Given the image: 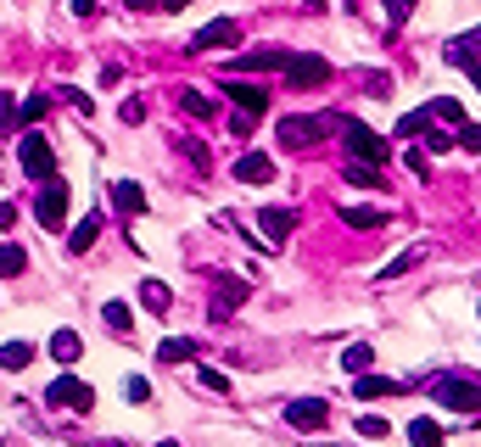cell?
Here are the masks:
<instances>
[{"label": "cell", "mask_w": 481, "mask_h": 447, "mask_svg": "<svg viewBox=\"0 0 481 447\" xmlns=\"http://www.w3.org/2000/svg\"><path fill=\"white\" fill-rule=\"evenodd\" d=\"M431 397L443 402L448 414H476L481 409V380L476 375H436L431 380Z\"/></svg>", "instance_id": "obj_1"}, {"label": "cell", "mask_w": 481, "mask_h": 447, "mask_svg": "<svg viewBox=\"0 0 481 447\" xmlns=\"http://www.w3.org/2000/svg\"><path fill=\"white\" fill-rule=\"evenodd\" d=\"M286 90H319V84L330 79V62L325 56H308V51H291V62H286Z\"/></svg>", "instance_id": "obj_2"}, {"label": "cell", "mask_w": 481, "mask_h": 447, "mask_svg": "<svg viewBox=\"0 0 481 447\" xmlns=\"http://www.w3.org/2000/svg\"><path fill=\"white\" fill-rule=\"evenodd\" d=\"M17 162H23L29 179H51V162H56V157H51V140L29 129L23 140H17Z\"/></svg>", "instance_id": "obj_3"}, {"label": "cell", "mask_w": 481, "mask_h": 447, "mask_svg": "<svg viewBox=\"0 0 481 447\" xmlns=\"http://www.w3.org/2000/svg\"><path fill=\"white\" fill-rule=\"evenodd\" d=\"M34 219L46 224V229H62V219H68V179H51L46 190H39V202H34Z\"/></svg>", "instance_id": "obj_4"}, {"label": "cell", "mask_w": 481, "mask_h": 447, "mask_svg": "<svg viewBox=\"0 0 481 447\" xmlns=\"http://www.w3.org/2000/svg\"><path fill=\"white\" fill-rule=\"evenodd\" d=\"M46 402H62V409H73V414H90V409H95V392L85 386V380L62 375V380H51V392H46Z\"/></svg>", "instance_id": "obj_5"}, {"label": "cell", "mask_w": 481, "mask_h": 447, "mask_svg": "<svg viewBox=\"0 0 481 447\" xmlns=\"http://www.w3.org/2000/svg\"><path fill=\"white\" fill-rule=\"evenodd\" d=\"M347 152L359 157V162H369V168H381L386 162V140L375 135V129H364V123H347Z\"/></svg>", "instance_id": "obj_6"}, {"label": "cell", "mask_w": 481, "mask_h": 447, "mask_svg": "<svg viewBox=\"0 0 481 447\" xmlns=\"http://www.w3.org/2000/svg\"><path fill=\"white\" fill-rule=\"evenodd\" d=\"M236 39H241V23H236V17H213L207 29H196L191 46H196V51H224V46H236Z\"/></svg>", "instance_id": "obj_7"}, {"label": "cell", "mask_w": 481, "mask_h": 447, "mask_svg": "<svg viewBox=\"0 0 481 447\" xmlns=\"http://www.w3.org/2000/svg\"><path fill=\"white\" fill-rule=\"evenodd\" d=\"M325 419H330V409H325V402H313V397L286 402V425H291V431H319Z\"/></svg>", "instance_id": "obj_8"}, {"label": "cell", "mask_w": 481, "mask_h": 447, "mask_svg": "<svg viewBox=\"0 0 481 447\" xmlns=\"http://www.w3.org/2000/svg\"><path fill=\"white\" fill-rule=\"evenodd\" d=\"M224 95L241 106V118H263V112H269V90H258V84H241V79H229V84H224Z\"/></svg>", "instance_id": "obj_9"}, {"label": "cell", "mask_w": 481, "mask_h": 447, "mask_svg": "<svg viewBox=\"0 0 481 447\" xmlns=\"http://www.w3.org/2000/svg\"><path fill=\"white\" fill-rule=\"evenodd\" d=\"M291 224H297V212H291V207H263V212H258V229H263V241H275V246L291 236Z\"/></svg>", "instance_id": "obj_10"}, {"label": "cell", "mask_w": 481, "mask_h": 447, "mask_svg": "<svg viewBox=\"0 0 481 447\" xmlns=\"http://www.w3.org/2000/svg\"><path fill=\"white\" fill-rule=\"evenodd\" d=\"M313 135H319V118H280V145H291V152L313 145Z\"/></svg>", "instance_id": "obj_11"}, {"label": "cell", "mask_w": 481, "mask_h": 447, "mask_svg": "<svg viewBox=\"0 0 481 447\" xmlns=\"http://www.w3.org/2000/svg\"><path fill=\"white\" fill-rule=\"evenodd\" d=\"M229 179H241V185H263V179H275V157H263V152H246L236 162V174Z\"/></svg>", "instance_id": "obj_12"}, {"label": "cell", "mask_w": 481, "mask_h": 447, "mask_svg": "<svg viewBox=\"0 0 481 447\" xmlns=\"http://www.w3.org/2000/svg\"><path fill=\"white\" fill-rule=\"evenodd\" d=\"M448 62H453V68H476V62H481V29L448 39Z\"/></svg>", "instance_id": "obj_13"}, {"label": "cell", "mask_w": 481, "mask_h": 447, "mask_svg": "<svg viewBox=\"0 0 481 447\" xmlns=\"http://www.w3.org/2000/svg\"><path fill=\"white\" fill-rule=\"evenodd\" d=\"M286 62H291V51H241L229 68L236 73H258V68H286Z\"/></svg>", "instance_id": "obj_14"}, {"label": "cell", "mask_w": 481, "mask_h": 447, "mask_svg": "<svg viewBox=\"0 0 481 447\" xmlns=\"http://www.w3.org/2000/svg\"><path fill=\"white\" fill-rule=\"evenodd\" d=\"M112 202H118L123 219H135V212H145V190H140L135 179H118V185H112Z\"/></svg>", "instance_id": "obj_15"}, {"label": "cell", "mask_w": 481, "mask_h": 447, "mask_svg": "<svg viewBox=\"0 0 481 447\" xmlns=\"http://www.w3.org/2000/svg\"><path fill=\"white\" fill-rule=\"evenodd\" d=\"M95 236H101V212H90V219H79V224H73L68 252H73V258H79V252H90V246H95Z\"/></svg>", "instance_id": "obj_16"}, {"label": "cell", "mask_w": 481, "mask_h": 447, "mask_svg": "<svg viewBox=\"0 0 481 447\" xmlns=\"http://www.w3.org/2000/svg\"><path fill=\"white\" fill-rule=\"evenodd\" d=\"M431 258V246H409V252H397V258L381 269V280H397V274H409V269H420Z\"/></svg>", "instance_id": "obj_17"}, {"label": "cell", "mask_w": 481, "mask_h": 447, "mask_svg": "<svg viewBox=\"0 0 481 447\" xmlns=\"http://www.w3.org/2000/svg\"><path fill=\"white\" fill-rule=\"evenodd\" d=\"M34 364V342H0V369H29Z\"/></svg>", "instance_id": "obj_18"}, {"label": "cell", "mask_w": 481, "mask_h": 447, "mask_svg": "<svg viewBox=\"0 0 481 447\" xmlns=\"http://www.w3.org/2000/svg\"><path fill=\"white\" fill-rule=\"evenodd\" d=\"M352 392H359V402H369V397H397L403 386H397V380H381V375H359V386H352Z\"/></svg>", "instance_id": "obj_19"}, {"label": "cell", "mask_w": 481, "mask_h": 447, "mask_svg": "<svg viewBox=\"0 0 481 447\" xmlns=\"http://www.w3.org/2000/svg\"><path fill=\"white\" fill-rule=\"evenodd\" d=\"M409 442L414 447H443V425L436 419H409Z\"/></svg>", "instance_id": "obj_20"}, {"label": "cell", "mask_w": 481, "mask_h": 447, "mask_svg": "<svg viewBox=\"0 0 481 447\" xmlns=\"http://www.w3.org/2000/svg\"><path fill=\"white\" fill-rule=\"evenodd\" d=\"M23 269H29V252L6 241V246H0V280H17V274H23Z\"/></svg>", "instance_id": "obj_21"}, {"label": "cell", "mask_w": 481, "mask_h": 447, "mask_svg": "<svg viewBox=\"0 0 481 447\" xmlns=\"http://www.w3.org/2000/svg\"><path fill=\"white\" fill-rule=\"evenodd\" d=\"M369 364H375V347H369V342H352V347L342 352V369H347V375H364Z\"/></svg>", "instance_id": "obj_22"}, {"label": "cell", "mask_w": 481, "mask_h": 447, "mask_svg": "<svg viewBox=\"0 0 481 447\" xmlns=\"http://www.w3.org/2000/svg\"><path fill=\"white\" fill-rule=\"evenodd\" d=\"M140 302L152 308V313H169V302H174V291L162 286V280H145V286H140Z\"/></svg>", "instance_id": "obj_23"}, {"label": "cell", "mask_w": 481, "mask_h": 447, "mask_svg": "<svg viewBox=\"0 0 481 447\" xmlns=\"http://www.w3.org/2000/svg\"><path fill=\"white\" fill-rule=\"evenodd\" d=\"M51 358H56V364H79V335L73 330H56L51 335Z\"/></svg>", "instance_id": "obj_24"}, {"label": "cell", "mask_w": 481, "mask_h": 447, "mask_svg": "<svg viewBox=\"0 0 481 447\" xmlns=\"http://www.w3.org/2000/svg\"><path fill=\"white\" fill-rule=\"evenodd\" d=\"M342 219H347L352 229H381V224H386V212H381V207H347Z\"/></svg>", "instance_id": "obj_25"}, {"label": "cell", "mask_w": 481, "mask_h": 447, "mask_svg": "<svg viewBox=\"0 0 481 447\" xmlns=\"http://www.w3.org/2000/svg\"><path fill=\"white\" fill-rule=\"evenodd\" d=\"M101 319H107V330H118V335H129V330H135V313L123 308V302H107V308H101Z\"/></svg>", "instance_id": "obj_26"}, {"label": "cell", "mask_w": 481, "mask_h": 447, "mask_svg": "<svg viewBox=\"0 0 481 447\" xmlns=\"http://www.w3.org/2000/svg\"><path fill=\"white\" fill-rule=\"evenodd\" d=\"M17 123H23V106H17L6 90H0V140H6V135L17 129Z\"/></svg>", "instance_id": "obj_27"}, {"label": "cell", "mask_w": 481, "mask_h": 447, "mask_svg": "<svg viewBox=\"0 0 481 447\" xmlns=\"http://www.w3.org/2000/svg\"><path fill=\"white\" fill-rule=\"evenodd\" d=\"M191 352H196V342H179V335H169V342L157 347V358H162V364H185Z\"/></svg>", "instance_id": "obj_28"}, {"label": "cell", "mask_w": 481, "mask_h": 447, "mask_svg": "<svg viewBox=\"0 0 481 447\" xmlns=\"http://www.w3.org/2000/svg\"><path fill=\"white\" fill-rule=\"evenodd\" d=\"M179 112H191V118H213V101L196 95V90H179Z\"/></svg>", "instance_id": "obj_29"}, {"label": "cell", "mask_w": 481, "mask_h": 447, "mask_svg": "<svg viewBox=\"0 0 481 447\" xmlns=\"http://www.w3.org/2000/svg\"><path fill=\"white\" fill-rule=\"evenodd\" d=\"M426 112H431L436 123H465V106H459V101H431Z\"/></svg>", "instance_id": "obj_30"}, {"label": "cell", "mask_w": 481, "mask_h": 447, "mask_svg": "<svg viewBox=\"0 0 481 447\" xmlns=\"http://www.w3.org/2000/svg\"><path fill=\"white\" fill-rule=\"evenodd\" d=\"M426 123H431V112H403V118H397V135H403V140H414V135L426 129Z\"/></svg>", "instance_id": "obj_31"}, {"label": "cell", "mask_w": 481, "mask_h": 447, "mask_svg": "<svg viewBox=\"0 0 481 447\" xmlns=\"http://www.w3.org/2000/svg\"><path fill=\"white\" fill-rule=\"evenodd\" d=\"M135 12H185L191 6V0H129Z\"/></svg>", "instance_id": "obj_32"}, {"label": "cell", "mask_w": 481, "mask_h": 447, "mask_svg": "<svg viewBox=\"0 0 481 447\" xmlns=\"http://www.w3.org/2000/svg\"><path fill=\"white\" fill-rule=\"evenodd\" d=\"M359 436L381 442V436H386V419H381V414H359Z\"/></svg>", "instance_id": "obj_33"}, {"label": "cell", "mask_w": 481, "mask_h": 447, "mask_svg": "<svg viewBox=\"0 0 481 447\" xmlns=\"http://www.w3.org/2000/svg\"><path fill=\"white\" fill-rule=\"evenodd\" d=\"M46 106H51L46 95H29V101H23V123H29V129H34L39 118H46Z\"/></svg>", "instance_id": "obj_34"}, {"label": "cell", "mask_w": 481, "mask_h": 447, "mask_svg": "<svg viewBox=\"0 0 481 447\" xmlns=\"http://www.w3.org/2000/svg\"><path fill=\"white\" fill-rule=\"evenodd\" d=\"M202 386H207V392H219V397H229V375H219V369H202Z\"/></svg>", "instance_id": "obj_35"}, {"label": "cell", "mask_w": 481, "mask_h": 447, "mask_svg": "<svg viewBox=\"0 0 481 447\" xmlns=\"http://www.w3.org/2000/svg\"><path fill=\"white\" fill-rule=\"evenodd\" d=\"M123 392H129V402H152V380H140V375H129V386H123Z\"/></svg>", "instance_id": "obj_36"}, {"label": "cell", "mask_w": 481, "mask_h": 447, "mask_svg": "<svg viewBox=\"0 0 481 447\" xmlns=\"http://www.w3.org/2000/svg\"><path fill=\"white\" fill-rule=\"evenodd\" d=\"M459 145H465V152H481V123H465V129H459Z\"/></svg>", "instance_id": "obj_37"}, {"label": "cell", "mask_w": 481, "mask_h": 447, "mask_svg": "<svg viewBox=\"0 0 481 447\" xmlns=\"http://www.w3.org/2000/svg\"><path fill=\"white\" fill-rule=\"evenodd\" d=\"M409 12H414V0H386V17H392V23H403Z\"/></svg>", "instance_id": "obj_38"}, {"label": "cell", "mask_w": 481, "mask_h": 447, "mask_svg": "<svg viewBox=\"0 0 481 447\" xmlns=\"http://www.w3.org/2000/svg\"><path fill=\"white\" fill-rule=\"evenodd\" d=\"M118 118H123V123H140V118H145V101H123Z\"/></svg>", "instance_id": "obj_39"}, {"label": "cell", "mask_w": 481, "mask_h": 447, "mask_svg": "<svg viewBox=\"0 0 481 447\" xmlns=\"http://www.w3.org/2000/svg\"><path fill=\"white\" fill-rule=\"evenodd\" d=\"M95 12V0H73V17H90Z\"/></svg>", "instance_id": "obj_40"}, {"label": "cell", "mask_w": 481, "mask_h": 447, "mask_svg": "<svg viewBox=\"0 0 481 447\" xmlns=\"http://www.w3.org/2000/svg\"><path fill=\"white\" fill-rule=\"evenodd\" d=\"M470 79H476V90H481V62H476V68H470Z\"/></svg>", "instance_id": "obj_41"}, {"label": "cell", "mask_w": 481, "mask_h": 447, "mask_svg": "<svg viewBox=\"0 0 481 447\" xmlns=\"http://www.w3.org/2000/svg\"><path fill=\"white\" fill-rule=\"evenodd\" d=\"M101 447H123V442H101Z\"/></svg>", "instance_id": "obj_42"}, {"label": "cell", "mask_w": 481, "mask_h": 447, "mask_svg": "<svg viewBox=\"0 0 481 447\" xmlns=\"http://www.w3.org/2000/svg\"><path fill=\"white\" fill-rule=\"evenodd\" d=\"M157 447H179V442H157Z\"/></svg>", "instance_id": "obj_43"}, {"label": "cell", "mask_w": 481, "mask_h": 447, "mask_svg": "<svg viewBox=\"0 0 481 447\" xmlns=\"http://www.w3.org/2000/svg\"><path fill=\"white\" fill-rule=\"evenodd\" d=\"M308 6H325V0H308Z\"/></svg>", "instance_id": "obj_44"}]
</instances>
